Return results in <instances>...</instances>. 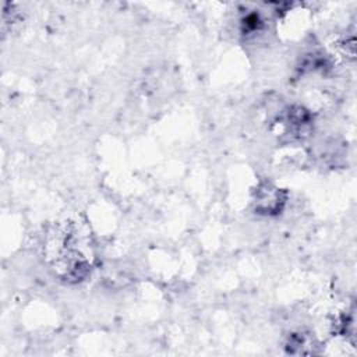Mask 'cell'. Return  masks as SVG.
<instances>
[{
    "label": "cell",
    "instance_id": "2",
    "mask_svg": "<svg viewBox=\"0 0 357 357\" xmlns=\"http://www.w3.org/2000/svg\"><path fill=\"white\" fill-rule=\"evenodd\" d=\"M286 198L287 194L284 190L269 181H262L257 185L254 191V209L261 215H278L282 212L286 204Z\"/></svg>",
    "mask_w": 357,
    "mask_h": 357
},
{
    "label": "cell",
    "instance_id": "3",
    "mask_svg": "<svg viewBox=\"0 0 357 357\" xmlns=\"http://www.w3.org/2000/svg\"><path fill=\"white\" fill-rule=\"evenodd\" d=\"M280 123L291 137H303L311 127V114L304 107L293 106L283 113Z\"/></svg>",
    "mask_w": 357,
    "mask_h": 357
},
{
    "label": "cell",
    "instance_id": "4",
    "mask_svg": "<svg viewBox=\"0 0 357 357\" xmlns=\"http://www.w3.org/2000/svg\"><path fill=\"white\" fill-rule=\"evenodd\" d=\"M318 346L310 333L297 332L289 336L286 350L290 354H314Z\"/></svg>",
    "mask_w": 357,
    "mask_h": 357
},
{
    "label": "cell",
    "instance_id": "1",
    "mask_svg": "<svg viewBox=\"0 0 357 357\" xmlns=\"http://www.w3.org/2000/svg\"><path fill=\"white\" fill-rule=\"evenodd\" d=\"M42 248L45 262L53 275L68 283L88 278L96 261L91 229L78 218L54 223L46 231Z\"/></svg>",
    "mask_w": 357,
    "mask_h": 357
}]
</instances>
